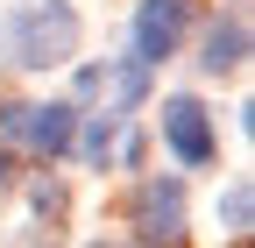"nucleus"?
<instances>
[{
    "label": "nucleus",
    "mask_w": 255,
    "mask_h": 248,
    "mask_svg": "<svg viewBox=\"0 0 255 248\" xmlns=\"http://www.w3.org/2000/svg\"><path fill=\"white\" fill-rule=\"evenodd\" d=\"M78 100H107L100 114H135L149 100V64H135V57H114V64H85L78 71Z\"/></svg>",
    "instance_id": "5"
},
{
    "label": "nucleus",
    "mask_w": 255,
    "mask_h": 248,
    "mask_svg": "<svg viewBox=\"0 0 255 248\" xmlns=\"http://www.w3.org/2000/svg\"><path fill=\"white\" fill-rule=\"evenodd\" d=\"M128 220H135V234H142L149 248L177 241V234H184V184H177V177H142Z\"/></svg>",
    "instance_id": "4"
},
{
    "label": "nucleus",
    "mask_w": 255,
    "mask_h": 248,
    "mask_svg": "<svg viewBox=\"0 0 255 248\" xmlns=\"http://www.w3.org/2000/svg\"><path fill=\"white\" fill-rule=\"evenodd\" d=\"M92 248H114V241H92Z\"/></svg>",
    "instance_id": "11"
},
{
    "label": "nucleus",
    "mask_w": 255,
    "mask_h": 248,
    "mask_svg": "<svg viewBox=\"0 0 255 248\" xmlns=\"http://www.w3.org/2000/svg\"><path fill=\"white\" fill-rule=\"evenodd\" d=\"M163 142L177 149V163H191V170H206L213 156H220V135H213V114L191 100V92H170L163 100Z\"/></svg>",
    "instance_id": "6"
},
{
    "label": "nucleus",
    "mask_w": 255,
    "mask_h": 248,
    "mask_svg": "<svg viewBox=\"0 0 255 248\" xmlns=\"http://www.w3.org/2000/svg\"><path fill=\"white\" fill-rule=\"evenodd\" d=\"M0 184H7V149H0Z\"/></svg>",
    "instance_id": "10"
},
{
    "label": "nucleus",
    "mask_w": 255,
    "mask_h": 248,
    "mask_svg": "<svg viewBox=\"0 0 255 248\" xmlns=\"http://www.w3.org/2000/svg\"><path fill=\"white\" fill-rule=\"evenodd\" d=\"M114 142H121V121H114V114H78L71 149H78L85 170H107V163H114Z\"/></svg>",
    "instance_id": "8"
},
{
    "label": "nucleus",
    "mask_w": 255,
    "mask_h": 248,
    "mask_svg": "<svg viewBox=\"0 0 255 248\" xmlns=\"http://www.w3.org/2000/svg\"><path fill=\"white\" fill-rule=\"evenodd\" d=\"M241 64H248V14L234 7V14H220V21L206 28L199 71H206V78H227V71H241Z\"/></svg>",
    "instance_id": "7"
},
{
    "label": "nucleus",
    "mask_w": 255,
    "mask_h": 248,
    "mask_svg": "<svg viewBox=\"0 0 255 248\" xmlns=\"http://www.w3.org/2000/svg\"><path fill=\"white\" fill-rule=\"evenodd\" d=\"M191 36V0H135V64H163V57H177Z\"/></svg>",
    "instance_id": "3"
},
{
    "label": "nucleus",
    "mask_w": 255,
    "mask_h": 248,
    "mask_svg": "<svg viewBox=\"0 0 255 248\" xmlns=\"http://www.w3.org/2000/svg\"><path fill=\"white\" fill-rule=\"evenodd\" d=\"M0 135L36 149V156H71V135H78V107L71 100H7L0 107Z\"/></svg>",
    "instance_id": "2"
},
{
    "label": "nucleus",
    "mask_w": 255,
    "mask_h": 248,
    "mask_svg": "<svg viewBox=\"0 0 255 248\" xmlns=\"http://www.w3.org/2000/svg\"><path fill=\"white\" fill-rule=\"evenodd\" d=\"M220 220H227V234H248V220H255V184L248 177H234L220 192Z\"/></svg>",
    "instance_id": "9"
},
{
    "label": "nucleus",
    "mask_w": 255,
    "mask_h": 248,
    "mask_svg": "<svg viewBox=\"0 0 255 248\" xmlns=\"http://www.w3.org/2000/svg\"><path fill=\"white\" fill-rule=\"evenodd\" d=\"M78 36H85V21L71 0H21V7L0 14V57L21 71H57V64H71L78 57Z\"/></svg>",
    "instance_id": "1"
}]
</instances>
